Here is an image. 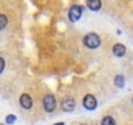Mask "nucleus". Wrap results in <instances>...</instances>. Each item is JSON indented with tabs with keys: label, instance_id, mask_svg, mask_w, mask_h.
<instances>
[{
	"label": "nucleus",
	"instance_id": "16",
	"mask_svg": "<svg viewBox=\"0 0 133 125\" xmlns=\"http://www.w3.org/2000/svg\"><path fill=\"white\" fill-rule=\"evenodd\" d=\"M132 103H133V98H132Z\"/></svg>",
	"mask_w": 133,
	"mask_h": 125
},
{
	"label": "nucleus",
	"instance_id": "14",
	"mask_svg": "<svg viewBox=\"0 0 133 125\" xmlns=\"http://www.w3.org/2000/svg\"><path fill=\"white\" fill-rule=\"evenodd\" d=\"M55 125H64V122H56Z\"/></svg>",
	"mask_w": 133,
	"mask_h": 125
},
{
	"label": "nucleus",
	"instance_id": "8",
	"mask_svg": "<svg viewBox=\"0 0 133 125\" xmlns=\"http://www.w3.org/2000/svg\"><path fill=\"white\" fill-rule=\"evenodd\" d=\"M125 51H127V48H125V46L121 44V43L115 44V46H114V50H112L114 55L117 56V57H123V56L125 55Z\"/></svg>",
	"mask_w": 133,
	"mask_h": 125
},
{
	"label": "nucleus",
	"instance_id": "15",
	"mask_svg": "<svg viewBox=\"0 0 133 125\" xmlns=\"http://www.w3.org/2000/svg\"><path fill=\"white\" fill-rule=\"evenodd\" d=\"M0 125H5V124H0Z\"/></svg>",
	"mask_w": 133,
	"mask_h": 125
},
{
	"label": "nucleus",
	"instance_id": "5",
	"mask_svg": "<svg viewBox=\"0 0 133 125\" xmlns=\"http://www.w3.org/2000/svg\"><path fill=\"white\" fill-rule=\"evenodd\" d=\"M75 107H76V100L71 96H66L61 100V108L65 112H72L75 109Z\"/></svg>",
	"mask_w": 133,
	"mask_h": 125
},
{
	"label": "nucleus",
	"instance_id": "7",
	"mask_svg": "<svg viewBox=\"0 0 133 125\" xmlns=\"http://www.w3.org/2000/svg\"><path fill=\"white\" fill-rule=\"evenodd\" d=\"M86 7H88L90 11L97 12V11L101 9L102 2H101V0H86Z\"/></svg>",
	"mask_w": 133,
	"mask_h": 125
},
{
	"label": "nucleus",
	"instance_id": "3",
	"mask_svg": "<svg viewBox=\"0 0 133 125\" xmlns=\"http://www.w3.org/2000/svg\"><path fill=\"white\" fill-rule=\"evenodd\" d=\"M43 108L46 112H54L55 108H56V100H55V96L52 94H46L44 98H43Z\"/></svg>",
	"mask_w": 133,
	"mask_h": 125
},
{
	"label": "nucleus",
	"instance_id": "11",
	"mask_svg": "<svg viewBox=\"0 0 133 125\" xmlns=\"http://www.w3.org/2000/svg\"><path fill=\"white\" fill-rule=\"evenodd\" d=\"M101 125H115V120H114V117H111V116H106V117L102 120Z\"/></svg>",
	"mask_w": 133,
	"mask_h": 125
},
{
	"label": "nucleus",
	"instance_id": "13",
	"mask_svg": "<svg viewBox=\"0 0 133 125\" xmlns=\"http://www.w3.org/2000/svg\"><path fill=\"white\" fill-rule=\"evenodd\" d=\"M4 68H5V60L0 56V74L3 73V71H4Z\"/></svg>",
	"mask_w": 133,
	"mask_h": 125
},
{
	"label": "nucleus",
	"instance_id": "1",
	"mask_svg": "<svg viewBox=\"0 0 133 125\" xmlns=\"http://www.w3.org/2000/svg\"><path fill=\"white\" fill-rule=\"evenodd\" d=\"M84 44L90 48V50H94V48H98L101 46V38L95 34V33H89L84 37Z\"/></svg>",
	"mask_w": 133,
	"mask_h": 125
},
{
	"label": "nucleus",
	"instance_id": "12",
	"mask_svg": "<svg viewBox=\"0 0 133 125\" xmlns=\"http://www.w3.org/2000/svg\"><path fill=\"white\" fill-rule=\"evenodd\" d=\"M15 121H16V116H15V115H8V116L5 117V122H7L8 125H12Z\"/></svg>",
	"mask_w": 133,
	"mask_h": 125
},
{
	"label": "nucleus",
	"instance_id": "2",
	"mask_svg": "<svg viewBox=\"0 0 133 125\" xmlns=\"http://www.w3.org/2000/svg\"><path fill=\"white\" fill-rule=\"evenodd\" d=\"M82 13H84V7L82 5H77V4L76 5H72L69 8V11H68V18L72 22H77L81 18Z\"/></svg>",
	"mask_w": 133,
	"mask_h": 125
},
{
	"label": "nucleus",
	"instance_id": "6",
	"mask_svg": "<svg viewBox=\"0 0 133 125\" xmlns=\"http://www.w3.org/2000/svg\"><path fill=\"white\" fill-rule=\"evenodd\" d=\"M20 104H21L22 108L30 109L33 107V99H31V96L29 94H21V96H20Z\"/></svg>",
	"mask_w": 133,
	"mask_h": 125
},
{
	"label": "nucleus",
	"instance_id": "4",
	"mask_svg": "<svg viewBox=\"0 0 133 125\" xmlns=\"http://www.w3.org/2000/svg\"><path fill=\"white\" fill-rule=\"evenodd\" d=\"M82 104H84V107H85L86 109L93 111V109L97 108V99H95L94 95L88 94V95H85V98H84V100H82Z\"/></svg>",
	"mask_w": 133,
	"mask_h": 125
},
{
	"label": "nucleus",
	"instance_id": "10",
	"mask_svg": "<svg viewBox=\"0 0 133 125\" xmlns=\"http://www.w3.org/2000/svg\"><path fill=\"white\" fill-rule=\"evenodd\" d=\"M124 82H125V78H124L121 74H119V76L115 77V85H116L117 87H123V86H124Z\"/></svg>",
	"mask_w": 133,
	"mask_h": 125
},
{
	"label": "nucleus",
	"instance_id": "9",
	"mask_svg": "<svg viewBox=\"0 0 133 125\" xmlns=\"http://www.w3.org/2000/svg\"><path fill=\"white\" fill-rule=\"evenodd\" d=\"M8 25V17L3 13H0V30H3Z\"/></svg>",
	"mask_w": 133,
	"mask_h": 125
}]
</instances>
